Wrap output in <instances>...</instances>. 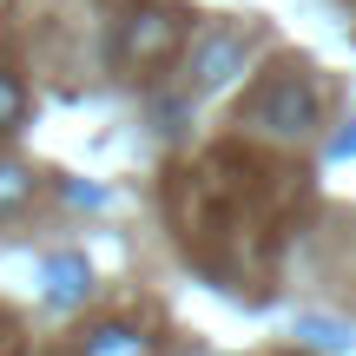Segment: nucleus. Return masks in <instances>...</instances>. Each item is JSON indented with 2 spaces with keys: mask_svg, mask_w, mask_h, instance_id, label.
<instances>
[{
  "mask_svg": "<svg viewBox=\"0 0 356 356\" xmlns=\"http://www.w3.org/2000/svg\"><path fill=\"white\" fill-rule=\"evenodd\" d=\"M317 119H323V99L304 73H277L264 92L244 99V126L270 132V139H304V132H317Z\"/></svg>",
  "mask_w": 356,
  "mask_h": 356,
  "instance_id": "nucleus-1",
  "label": "nucleus"
},
{
  "mask_svg": "<svg viewBox=\"0 0 356 356\" xmlns=\"http://www.w3.org/2000/svg\"><path fill=\"white\" fill-rule=\"evenodd\" d=\"M244 60H251V33H244V26H211V33L191 47V86L198 92L231 86V79L244 73Z\"/></svg>",
  "mask_w": 356,
  "mask_h": 356,
  "instance_id": "nucleus-2",
  "label": "nucleus"
},
{
  "mask_svg": "<svg viewBox=\"0 0 356 356\" xmlns=\"http://www.w3.org/2000/svg\"><path fill=\"white\" fill-rule=\"evenodd\" d=\"M178 40H185V20H178V13H132V20L119 26V60L126 66H152V60H165Z\"/></svg>",
  "mask_w": 356,
  "mask_h": 356,
  "instance_id": "nucleus-3",
  "label": "nucleus"
},
{
  "mask_svg": "<svg viewBox=\"0 0 356 356\" xmlns=\"http://www.w3.org/2000/svg\"><path fill=\"white\" fill-rule=\"evenodd\" d=\"M33 284H40V297L47 304H79V297L92 291V270H86V257H73V251H60V257H40V270H33Z\"/></svg>",
  "mask_w": 356,
  "mask_h": 356,
  "instance_id": "nucleus-4",
  "label": "nucleus"
},
{
  "mask_svg": "<svg viewBox=\"0 0 356 356\" xmlns=\"http://www.w3.org/2000/svg\"><path fill=\"white\" fill-rule=\"evenodd\" d=\"M79 356H152V337L139 323H92Z\"/></svg>",
  "mask_w": 356,
  "mask_h": 356,
  "instance_id": "nucleus-5",
  "label": "nucleus"
},
{
  "mask_svg": "<svg viewBox=\"0 0 356 356\" xmlns=\"http://www.w3.org/2000/svg\"><path fill=\"white\" fill-rule=\"evenodd\" d=\"M297 337L323 356H356V323H337V317H297Z\"/></svg>",
  "mask_w": 356,
  "mask_h": 356,
  "instance_id": "nucleus-6",
  "label": "nucleus"
},
{
  "mask_svg": "<svg viewBox=\"0 0 356 356\" xmlns=\"http://www.w3.org/2000/svg\"><path fill=\"white\" fill-rule=\"evenodd\" d=\"M26 191H33V172H26V165H0V218L20 211Z\"/></svg>",
  "mask_w": 356,
  "mask_h": 356,
  "instance_id": "nucleus-7",
  "label": "nucleus"
},
{
  "mask_svg": "<svg viewBox=\"0 0 356 356\" xmlns=\"http://www.w3.org/2000/svg\"><path fill=\"white\" fill-rule=\"evenodd\" d=\"M20 113H26L20 79H13V73H0V132H7V126H20Z\"/></svg>",
  "mask_w": 356,
  "mask_h": 356,
  "instance_id": "nucleus-8",
  "label": "nucleus"
},
{
  "mask_svg": "<svg viewBox=\"0 0 356 356\" xmlns=\"http://www.w3.org/2000/svg\"><path fill=\"white\" fill-rule=\"evenodd\" d=\"M291 356H310V350H291Z\"/></svg>",
  "mask_w": 356,
  "mask_h": 356,
  "instance_id": "nucleus-9",
  "label": "nucleus"
}]
</instances>
